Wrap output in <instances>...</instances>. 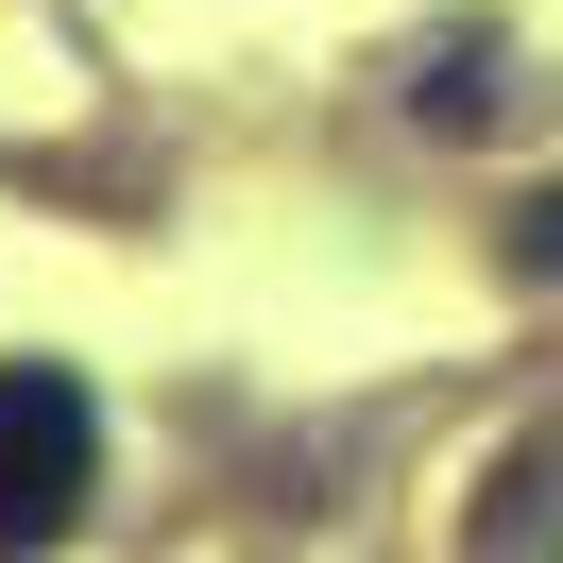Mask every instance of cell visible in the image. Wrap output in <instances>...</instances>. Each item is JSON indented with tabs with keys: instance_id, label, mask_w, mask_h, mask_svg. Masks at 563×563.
I'll return each mask as SVG.
<instances>
[{
	"instance_id": "3",
	"label": "cell",
	"mask_w": 563,
	"mask_h": 563,
	"mask_svg": "<svg viewBox=\"0 0 563 563\" xmlns=\"http://www.w3.org/2000/svg\"><path fill=\"white\" fill-rule=\"evenodd\" d=\"M563 529V444H529L512 478H495V512H478V547H547Z\"/></svg>"
},
{
	"instance_id": "1",
	"label": "cell",
	"mask_w": 563,
	"mask_h": 563,
	"mask_svg": "<svg viewBox=\"0 0 563 563\" xmlns=\"http://www.w3.org/2000/svg\"><path fill=\"white\" fill-rule=\"evenodd\" d=\"M103 495V410L69 358H0V547H52Z\"/></svg>"
},
{
	"instance_id": "4",
	"label": "cell",
	"mask_w": 563,
	"mask_h": 563,
	"mask_svg": "<svg viewBox=\"0 0 563 563\" xmlns=\"http://www.w3.org/2000/svg\"><path fill=\"white\" fill-rule=\"evenodd\" d=\"M512 274H563V188H547V206L512 222Z\"/></svg>"
},
{
	"instance_id": "2",
	"label": "cell",
	"mask_w": 563,
	"mask_h": 563,
	"mask_svg": "<svg viewBox=\"0 0 563 563\" xmlns=\"http://www.w3.org/2000/svg\"><path fill=\"white\" fill-rule=\"evenodd\" d=\"M410 120H427V137H478V120H495V35H444V52H427V69H410Z\"/></svg>"
}]
</instances>
